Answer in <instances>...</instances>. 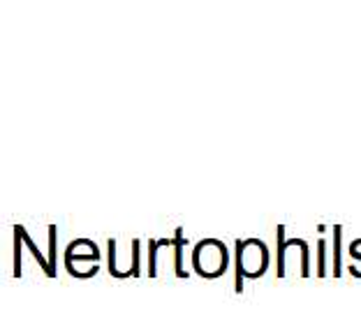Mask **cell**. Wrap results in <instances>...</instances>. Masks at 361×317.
I'll list each match as a JSON object with an SVG mask.
<instances>
[{
  "instance_id": "1",
  "label": "cell",
  "mask_w": 361,
  "mask_h": 317,
  "mask_svg": "<svg viewBox=\"0 0 361 317\" xmlns=\"http://www.w3.org/2000/svg\"><path fill=\"white\" fill-rule=\"evenodd\" d=\"M227 259L229 253L225 248V243H220L216 239H204L202 243L195 246V253H192V264H195V271L207 275V278H216L225 269H227Z\"/></svg>"
}]
</instances>
